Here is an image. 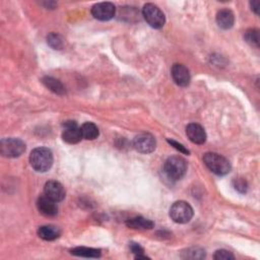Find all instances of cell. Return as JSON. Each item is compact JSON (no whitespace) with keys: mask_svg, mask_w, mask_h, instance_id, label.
Instances as JSON below:
<instances>
[{"mask_svg":"<svg viewBox=\"0 0 260 260\" xmlns=\"http://www.w3.org/2000/svg\"><path fill=\"white\" fill-rule=\"evenodd\" d=\"M30 163L35 171L47 172L53 165V153L47 148H37L30 154Z\"/></svg>","mask_w":260,"mask_h":260,"instance_id":"1","label":"cell"},{"mask_svg":"<svg viewBox=\"0 0 260 260\" xmlns=\"http://www.w3.org/2000/svg\"><path fill=\"white\" fill-rule=\"evenodd\" d=\"M203 162L214 174L224 176L230 173L231 165L229 161L223 155L216 152H206L203 155Z\"/></svg>","mask_w":260,"mask_h":260,"instance_id":"2","label":"cell"},{"mask_svg":"<svg viewBox=\"0 0 260 260\" xmlns=\"http://www.w3.org/2000/svg\"><path fill=\"white\" fill-rule=\"evenodd\" d=\"M164 171L169 179L173 181L180 180L186 174L187 163L183 158L178 157V155H173V157L167 159L164 166Z\"/></svg>","mask_w":260,"mask_h":260,"instance_id":"3","label":"cell"},{"mask_svg":"<svg viewBox=\"0 0 260 260\" xmlns=\"http://www.w3.org/2000/svg\"><path fill=\"white\" fill-rule=\"evenodd\" d=\"M26 151V144L20 138H3L0 143V152L6 158H17Z\"/></svg>","mask_w":260,"mask_h":260,"instance_id":"4","label":"cell"},{"mask_svg":"<svg viewBox=\"0 0 260 260\" xmlns=\"http://www.w3.org/2000/svg\"><path fill=\"white\" fill-rule=\"evenodd\" d=\"M170 218L177 223H187L193 218V209L188 202L180 200L170 209Z\"/></svg>","mask_w":260,"mask_h":260,"instance_id":"5","label":"cell"},{"mask_svg":"<svg viewBox=\"0 0 260 260\" xmlns=\"http://www.w3.org/2000/svg\"><path fill=\"white\" fill-rule=\"evenodd\" d=\"M143 15L146 22L153 29H161L166 23L164 12L152 3H148L144 6Z\"/></svg>","mask_w":260,"mask_h":260,"instance_id":"6","label":"cell"},{"mask_svg":"<svg viewBox=\"0 0 260 260\" xmlns=\"http://www.w3.org/2000/svg\"><path fill=\"white\" fill-rule=\"evenodd\" d=\"M154 137L149 133H142L134 137L133 147L134 149L142 153H150L155 149Z\"/></svg>","mask_w":260,"mask_h":260,"instance_id":"7","label":"cell"},{"mask_svg":"<svg viewBox=\"0 0 260 260\" xmlns=\"http://www.w3.org/2000/svg\"><path fill=\"white\" fill-rule=\"evenodd\" d=\"M116 13V7L111 2L97 3L92 7V14L95 19L106 22L112 20Z\"/></svg>","mask_w":260,"mask_h":260,"instance_id":"8","label":"cell"},{"mask_svg":"<svg viewBox=\"0 0 260 260\" xmlns=\"http://www.w3.org/2000/svg\"><path fill=\"white\" fill-rule=\"evenodd\" d=\"M63 141L67 144H78L82 140L80 127L77 126L75 121H66L64 123V130L62 132Z\"/></svg>","mask_w":260,"mask_h":260,"instance_id":"9","label":"cell"},{"mask_svg":"<svg viewBox=\"0 0 260 260\" xmlns=\"http://www.w3.org/2000/svg\"><path fill=\"white\" fill-rule=\"evenodd\" d=\"M44 195L55 202H59L65 198V189L61 183L51 180L44 186Z\"/></svg>","mask_w":260,"mask_h":260,"instance_id":"10","label":"cell"},{"mask_svg":"<svg viewBox=\"0 0 260 260\" xmlns=\"http://www.w3.org/2000/svg\"><path fill=\"white\" fill-rule=\"evenodd\" d=\"M172 77L174 81L180 86H187L190 83L189 71L183 64H174L172 67Z\"/></svg>","mask_w":260,"mask_h":260,"instance_id":"11","label":"cell"},{"mask_svg":"<svg viewBox=\"0 0 260 260\" xmlns=\"http://www.w3.org/2000/svg\"><path fill=\"white\" fill-rule=\"evenodd\" d=\"M186 134L190 142L195 145H203L206 142V133L202 126L196 123H190L186 127Z\"/></svg>","mask_w":260,"mask_h":260,"instance_id":"12","label":"cell"},{"mask_svg":"<svg viewBox=\"0 0 260 260\" xmlns=\"http://www.w3.org/2000/svg\"><path fill=\"white\" fill-rule=\"evenodd\" d=\"M56 203L57 202L43 195L39 197L37 201V206L39 212L45 217H55L58 214V207Z\"/></svg>","mask_w":260,"mask_h":260,"instance_id":"13","label":"cell"},{"mask_svg":"<svg viewBox=\"0 0 260 260\" xmlns=\"http://www.w3.org/2000/svg\"><path fill=\"white\" fill-rule=\"evenodd\" d=\"M235 23L234 13L230 9H222L217 14V24L223 30H230Z\"/></svg>","mask_w":260,"mask_h":260,"instance_id":"14","label":"cell"},{"mask_svg":"<svg viewBox=\"0 0 260 260\" xmlns=\"http://www.w3.org/2000/svg\"><path fill=\"white\" fill-rule=\"evenodd\" d=\"M126 226L134 230H150L154 227L152 221L143 217H135L126 221Z\"/></svg>","mask_w":260,"mask_h":260,"instance_id":"15","label":"cell"},{"mask_svg":"<svg viewBox=\"0 0 260 260\" xmlns=\"http://www.w3.org/2000/svg\"><path fill=\"white\" fill-rule=\"evenodd\" d=\"M60 234H61L60 229L55 226H51V224H48V226H42L38 230L39 237L45 241L56 240L57 238L60 237Z\"/></svg>","mask_w":260,"mask_h":260,"instance_id":"16","label":"cell"},{"mask_svg":"<svg viewBox=\"0 0 260 260\" xmlns=\"http://www.w3.org/2000/svg\"><path fill=\"white\" fill-rule=\"evenodd\" d=\"M42 82L45 84L47 89H49L51 92H53L54 94L62 96L66 93V90L64 88V85L62 84V82L59 81L58 79L54 78V77L46 76L42 79Z\"/></svg>","mask_w":260,"mask_h":260,"instance_id":"17","label":"cell"},{"mask_svg":"<svg viewBox=\"0 0 260 260\" xmlns=\"http://www.w3.org/2000/svg\"><path fill=\"white\" fill-rule=\"evenodd\" d=\"M80 130H81V134L84 140L94 141L99 136V128L97 127L96 124L92 122L84 123L80 127Z\"/></svg>","mask_w":260,"mask_h":260,"instance_id":"18","label":"cell"},{"mask_svg":"<svg viewBox=\"0 0 260 260\" xmlns=\"http://www.w3.org/2000/svg\"><path fill=\"white\" fill-rule=\"evenodd\" d=\"M72 254L79 257H85V258H99L101 257V250L95 249V248H89V247H76L73 249Z\"/></svg>","mask_w":260,"mask_h":260,"instance_id":"19","label":"cell"},{"mask_svg":"<svg viewBox=\"0 0 260 260\" xmlns=\"http://www.w3.org/2000/svg\"><path fill=\"white\" fill-rule=\"evenodd\" d=\"M205 257V251L201 248L195 247V248H189L182 252L181 258L182 259H203Z\"/></svg>","mask_w":260,"mask_h":260,"instance_id":"20","label":"cell"},{"mask_svg":"<svg viewBox=\"0 0 260 260\" xmlns=\"http://www.w3.org/2000/svg\"><path fill=\"white\" fill-rule=\"evenodd\" d=\"M47 41L50 47L53 48L54 50H61L64 46V41L63 38L58 34L55 33H51L48 35Z\"/></svg>","mask_w":260,"mask_h":260,"instance_id":"21","label":"cell"},{"mask_svg":"<svg viewBox=\"0 0 260 260\" xmlns=\"http://www.w3.org/2000/svg\"><path fill=\"white\" fill-rule=\"evenodd\" d=\"M245 40L251 46L258 48L259 47V31L256 29L247 30L245 33Z\"/></svg>","mask_w":260,"mask_h":260,"instance_id":"22","label":"cell"},{"mask_svg":"<svg viewBox=\"0 0 260 260\" xmlns=\"http://www.w3.org/2000/svg\"><path fill=\"white\" fill-rule=\"evenodd\" d=\"M214 259H217V260H233V259H235V256L230 251L218 250L214 255Z\"/></svg>","mask_w":260,"mask_h":260,"instance_id":"23","label":"cell"},{"mask_svg":"<svg viewBox=\"0 0 260 260\" xmlns=\"http://www.w3.org/2000/svg\"><path fill=\"white\" fill-rule=\"evenodd\" d=\"M234 187L235 189L237 190V191H239L240 193H245L247 191L248 189V184L247 182L244 180V179H241V178H238L236 180H234Z\"/></svg>","mask_w":260,"mask_h":260,"instance_id":"24","label":"cell"},{"mask_svg":"<svg viewBox=\"0 0 260 260\" xmlns=\"http://www.w3.org/2000/svg\"><path fill=\"white\" fill-rule=\"evenodd\" d=\"M168 143H169L172 147H174L177 150H179L180 152H182V153H185V154H189V153H190L189 150H188L183 145H181V144H179V143H177V142H175V141H173V140H168Z\"/></svg>","mask_w":260,"mask_h":260,"instance_id":"25","label":"cell"},{"mask_svg":"<svg viewBox=\"0 0 260 260\" xmlns=\"http://www.w3.org/2000/svg\"><path fill=\"white\" fill-rule=\"evenodd\" d=\"M129 248H130L131 252L133 254H135V256L140 255V254H144V251H145L144 248L140 244H137V243H130Z\"/></svg>","mask_w":260,"mask_h":260,"instance_id":"26","label":"cell"},{"mask_svg":"<svg viewBox=\"0 0 260 260\" xmlns=\"http://www.w3.org/2000/svg\"><path fill=\"white\" fill-rule=\"evenodd\" d=\"M250 4H251V7L254 10V12L256 14H258L259 13V1H252V2H250Z\"/></svg>","mask_w":260,"mask_h":260,"instance_id":"27","label":"cell"}]
</instances>
